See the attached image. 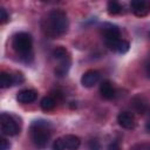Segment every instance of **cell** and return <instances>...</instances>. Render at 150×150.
<instances>
[{
    "mask_svg": "<svg viewBox=\"0 0 150 150\" xmlns=\"http://www.w3.org/2000/svg\"><path fill=\"white\" fill-rule=\"evenodd\" d=\"M130 8L136 16H145L150 12V1L146 0H132Z\"/></svg>",
    "mask_w": 150,
    "mask_h": 150,
    "instance_id": "5",
    "label": "cell"
},
{
    "mask_svg": "<svg viewBox=\"0 0 150 150\" xmlns=\"http://www.w3.org/2000/svg\"><path fill=\"white\" fill-rule=\"evenodd\" d=\"M122 12V6L117 1H109L108 2V13L111 15L120 14Z\"/></svg>",
    "mask_w": 150,
    "mask_h": 150,
    "instance_id": "18",
    "label": "cell"
},
{
    "mask_svg": "<svg viewBox=\"0 0 150 150\" xmlns=\"http://www.w3.org/2000/svg\"><path fill=\"white\" fill-rule=\"evenodd\" d=\"M118 124L124 129H132L135 127V118L134 115L129 111H122L117 116Z\"/></svg>",
    "mask_w": 150,
    "mask_h": 150,
    "instance_id": "7",
    "label": "cell"
},
{
    "mask_svg": "<svg viewBox=\"0 0 150 150\" xmlns=\"http://www.w3.org/2000/svg\"><path fill=\"white\" fill-rule=\"evenodd\" d=\"M107 47L114 52H117L120 54H124L129 50V42L125 41V40H122V39H118V40H115V41H111V42H107L105 43Z\"/></svg>",
    "mask_w": 150,
    "mask_h": 150,
    "instance_id": "8",
    "label": "cell"
},
{
    "mask_svg": "<svg viewBox=\"0 0 150 150\" xmlns=\"http://www.w3.org/2000/svg\"><path fill=\"white\" fill-rule=\"evenodd\" d=\"M149 36H150V33H149Z\"/></svg>",
    "mask_w": 150,
    "mask_h": 150,
    "instance_id": "27",
    "label": "cell"
},
{
    "mask_svg": "<svg viewBox=\"0 0 150 150\" xmlns=\"http://www.w3.org/2000/svg\"><path fill=\"white\" fill-rule=\"evenodd\" d=\"M62 138H63L64 146H66L67 150H77L80 144H81L80 138L75 135H66Z\"/></svg>",
    "mask_w": 150,
    "mask_h": 150,
    "instance_id": "12",
    "label": "cell"
},
{
    "mask_svg": "<svg viewBox=\"0 0 150 150\" xmlns=\"http://www.w3.org/2000/svg\"><path fill=\"white\" fill-rule=\"evenodd\" d=\"M100 80V73L97 70H94V69H90V70H87L82 77H81V83L83 87H87V88H90L93 86H95Z\"/></svg>",
    "mask_w": 150,
    "mask_h": 150,
    "instance_id": "6",
    "label": "cell"
},
{
    "mask_svg": "<svg viewBox=\"0 0 150 150\" xmlns=\"http://www.w3.org/2000/svg\"><path fill=\"white\" fill-rule=\"evenodd\" d=\"M145 130L148 131V132H150V118L146 121V123H145Z\"/></svg>",
    "mask_w": 150,
    "mask_h": 150,
    "instance_id": "26",
    "label": "cell"
},
{
    "mask_svg": "<svg viewBox=\"0 0 150 150\" xmlns=\"http://www.w3.org/2000/svg\"><path fill=\"white\" fill-rule=\"evenodd\" d=\"M68 29V19L64 12L60 9L52 11L45 20L43 30L46 35L50 38H57L63 35Z\"/></svg>",
    "mask_w": 150,
    "mask_h": 150,
    "instance_id": "1",
    "label": "cell"
},
{
    "mask_svg": "<svg viewBox=\"0 0 150 150\" xmlns=\"http://www.w3.org/2000/svg\"><path fill=\"white\" fill-rule=\"evenodd\" d=\"M103 36H104L105 43H107V42L115 41V40H118V39H121V38H120V29H118L116 26L107 25V26L103 28Z\"/></svg>",
    "mask_w": 150,
    "mask_h": 150,
    "instance_id": "9",
    "label": "cell"
},
{
    "mask_svg": "<svg viewBox=\"0 0 150 150\" xmlns=\"http://www.w3.org/2000/svg\"><path fill=\"white\" fill-rule=\"evenodd\" d=\"M88 150H101V144L97 139H90L88 142Z\"/></svg>",
    "mask_w": 150,
    "mask_h": 150,
    "instance_id": "20",
    "label": "cell"
},
{
    "mask_svg": "<svg viewBox=\"0 0 150 150\" xmlns=\"http://www.w3.org/2000/svg\"><path fill=\"white\" fill-rule=\"evenodd\" d=\"M55 100L53 98V97H50V96H46V97H43L42 100H41V103H40V105H41V109L42 110H45V111H49V110H53L54 108H55Z\"/></svg>",
    "mask_w": 150,
    "mask_h": 150,
    "instance_id": "17",
    "label": "cell"
},
{
    "mask_svg": "<svg viewBox=\"0 0 150 150\" xmlns=\"http://www.w3.org/2000/svg\"><path fill=\"white\" fill-rule=\"evenodd\" d=\"M13 83H15L14 82V76L8 74V73L2 71L1 75H0V86H1V88H8Z\"/></svg>",
    "mask_w": 150,
    "mask_h": 150,
    "instance_id": "16",
    "label": "cell"
},
{
    "mask_svg": "<svg viewBox=\"0 0 150 150\" xmlns=\"http://www.w3.org/2000/svg\"><path fill=\"white\" fill-rule=\"evenodd\" d=\"M0 127H1V132L7 136H15L19 134V125L16 121L6 112H2L0 116Z\"/></svg>",
    "mask_w": 150,
    "mask_h": 150,
    "instance_id": "4",
    "label": "cell"
},
{
    "mask_svg": "<svg viewBox=\"0 0 150 150\" xmlns=\"http://www.w3.org/2000/svg\"><path fill=\"white\" fill-rule=\"evenodd\" d=\"M145 71H146L148 77H150V61H148L146 64H145Z\"/></svg>",
    "mask_w": 150,
    "mask_h": 150,
    "instance_id": "25",
    "label": "cell"
},
{
    "mask_svg": "<svg viewBox=\"0 0 150 150\" xmlns=\"http://www.w3.org/2000/svg\"><path fill=\"white\" fill-rule=\"evenodd\" d=\"M12 46H13V48H14V50L16 53L22 55L21 57H25L32 50V47H33L32 36L29 34H27V33H18L13 38Z\"/></svg>",
    "mask_w": 150,
    "mask_h": 150,
    "instance_id": "3",
    "label": "cell"
},
{
    "mask_svg": "<svg viewBox=\"0 0 150 150\" xmlns=\"http://www.w3.org/2000/svg\"><path fill=\"white\" fill-rule=\"evenodd\" d=\"M131 150H150V144H148V143L136 144L135 146L131 148Z\"/></svg>",
    "mask_w": 150,
    "mask_h": 150,
    "instance_id": "21",
    "label": "cell"
},
{
    "mask_svg": "<svg viewBox=\"0 0 150 150\" xmlns=\"http://www.w3.org/2000/svg\"><path fill=\"white\" fill-rule=\"evenodd\" d=\"M53 150H66L64 142H63V138L62 137L55 139V142L53 144Z\"/></svg>",
    "mask_w": 150,
    "mask_h": 150,
    "instance_id": "19",
    "label": "cell"
},
{
    "mask_svg": "<svg viewBox=\"0 0 150 150\" xmlns=\"http://www.w3.org/2000/svg\"><path fill=\"white\" fill-rule=\"evenodd\" d=\"M36 91L33 90V89H23L21 91L18 93L16 95V100L20 102V103H30V102H34L36 100Z\"/></svg>",
    "mask_w": 150,
    "mask_h": 150,
    "instance_id": "10",
    "label": "cell"
},
{
    "mask_svg": "<svg viewBox=\"0 0 150 150\" xmlns=\"http://www.w3.org/2000/svg\"><path fill=\"white\" fill-rule=\"evenodd\" d=\"M108 150H121V148H120V144L116 141H114L108 145Z\"/></svg>",
    "mask_w": 150,
    "mask_h": 150,
    "instance_id": "24",
    "label": "cell"
},
{
    "mask_svg": "<svg viewBox=\"0 0 150 150\" xmlns=\"http://www.w3.org/2000/svg\"><path fill=\"white\" fill-rule=\"evenodd\" d=\"M7 20H8V14H7L6 9L4 7H1L0 8V22L1 23H5Z\"/></svg>",
    "mask_w": 150,
    "mask_h": 150,
    "instance_id": "22",
    "label": "cell"
},
{
    "mask_svg": "<svg viewBox=\"0 0 150 150\" xmlns=\"http://www.w3.org/2000/svg\"><path fill=\"white\" fill-rule=\"evenodd\" d=\"M100 93L102 95L103 98L105 100H111L115 96V89L112 87V84L109 81H103L100 84Z\"/></svg>",
    "mask_w": 150,
    "mask_h": 150,
    "instance_id": "11",
    "label": "cell"
},
{
    "mask_svg": "<svg viewBox=\"0 0 150 150\" xmlns=\"http://www.w3.org/2000/svg\"><path fill=\"white\" fill-rule=\"evenodd\" d=\"M30 138L38 148L47 146L50 138V125L47 121H35L30 125Z\"/></svg>",
    "mask_w": 150,
    "mask_h": 150,
    "instance_id": "2",
    "label": "cell"
},
{
    "mask_svg": "<svg viewBox=\"0 0 150 150\" xmlns=\"http://www.w3.org/2000/svg\"><path fill=\"white\" fill-rule=\"evenodd\" d=\"M9 146H11V144L7 139H5V138L0 139V150H8Z\"/></svg>",
    "mask_w": 150,
    "mask_h": 150,
    "instance_id": "23",
    "label": "cell"
},
{
    "mask_svg": "<svg viewBox=\"0 0 150 150\" xmlns=\"http://www.w3.org/2000/svg\"><path fill=\"white\" fill-rule=\"evenodd\" d=\"M53 57H54L55 60H57L59 62H61V61L68 60V59H69V54H68V52H67L66 48H63V47H57V48H55V49L53 50Z\"/></svg>",
    "mask_w": 150,
    "mask_h": 150,
    "instance_id": "15",
    "label": "cell"
},
{
    "mask_svg": "<svg viewBox=\"0 0 150 150\" xmlns=\"http://www.w3.org/2000/svg\"><path fill=\"white\" fill-rule=\"evenodd\" d=\"M131 102H132V107H134L135 111H137L138 114H144L149 109V105H148L146 101L141 96L134 97Z\"/></svg>",
    "mask_w": 150,
    "mask_h": 150,
    "instance_id": "13",
    "label": "cell"
},
{
    "mask_svg": "<svg viewBox=\"0 0 150 150\" xmlns=\"http://www.w3.org/2000/svg\"><path fill=\"white\" fill-rule=\"evenodd\" d=\"M69 67H70V59L68 60H64V61H61L59 62V66L55 68V74L60 77L67 75L68 70H69Z\"/></svg>",
    "mask_w": 150,
    "mask_h": 150,
    "instance_id": "14",
    "label": "cell"
}]
</instances>
